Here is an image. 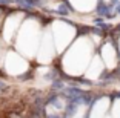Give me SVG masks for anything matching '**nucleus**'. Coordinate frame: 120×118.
Returning <instances> with one entry per match:
<instances>
[{
	"label": "nucleus",
	"instance_id": "obj_1",
	"mask_svg": "<svg viewBox=\"0 0 120 118\" xmlns=\"http://www.w3.org/2000/svg\"><path fill=\"white\" fill-rule=\"evenodd\" d=\"M109 11H111V8H109V6H106V5H103V3H100L99 8H97V12H99L100 15H108V17H111Z\"/></svg>",
	"mask_w": 120,
	"mask_h": 118
},
{
	"label": "nucleus",
	"instance_id": "obj_2",
	"mask_svg": "<svg viewBox=\"0 0 120 118\" xmlns=\"http://www.w3.org/2000/svg\"><path fill=\"white\" fill-rule=\"evenodd\" d=\"M9 87H8L6 83H3V81H0V92H3V90H8Z\"/></svg>",
	"mask_w": 120,
	"mask_h": 118
},
{
	"label": "nucleus",
	"instance_id": "obj_3",
	"mask_svg": "<svg viewBox=\"0 0 120 118\" xmlns=\"http://www.w3.org/2000/svg\"><path fill=\"white\" fill-rule=\"evenodd\" d=\"M116 9H117V14H120V5H117V8H116Z\"/></svg>",
	"mask_w": 120,
	"mask_h": 118
},
{
	"label": "nucleus",
	"instance_id": "obj_4",
	"mask_svg": "<svg viewBox=\"0 0 120 118\" xmlns=\"http://www.w3.org/2000/svg\"><path fill=\"white\" fill-rule=\"evenodd\" d=\"M48 118H60V117H57V115H54V117H48Z\"/></svg>",
	"mask_w": 120,
	"mask_h": 118
},
{
	"label": "nucleus",
	"instance_id": "obj_5",
	"mask_svg": "<svg viewBox=\"0 0 120 118\" xmlns=\"http://www.w3.org/2000/svg\"><path fill=\"white\" fill-rule=\"evenodd\" d=\"M117 31H120V25H119V26H117Z\"/></svg>",
	"mask_w": 120,
	"mask_h": 118
}]
</instances>
